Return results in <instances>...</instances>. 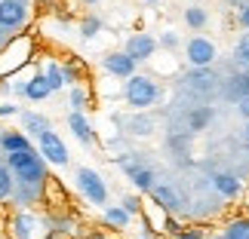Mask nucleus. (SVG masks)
Masks as SVG:
<instances>
[{
    "label": "nucleus",
    "instance_id": "nucleus-29",
    "mask_svg": "<svg viewBox=\"0 0 249 239\" xmlns=\"http://www.w3.org/2000/svg\"><path fill=\"white\" fill-rule=\"evenodd\" d=\"M0 117H22V108L16 101H3L0 104Z\"/></svg>",
    "mask_w": 249,
    "mask_h": 239
},
{
    "label": "nucleus",
    "instance_id": "nucleus-15",
    "mask_svg": "<svg viewBox=\"0 0 249 239\" xmlns=\"http://www.w3.org/2000/svg\"><path fill=\"white\" fill-rule=\"evenodd\" d=\"M213 187H215V193L225 196V199H237L243 193V181L237 175H231V172H215V175H213Z\"/></svg>",
    "mask_w": 249,
    "mask_h": 239
},
{
    "label": "nucleus",
    "instance_id": "nucleus-34",
    "mask_svg": "<svg viewBox=\"0 0 249 239\" xmlns=\"http://www.w3.org/2000/svg\"><path fill=\"white\" fill-rule=\"evenodd\" d=\"M240 83H243V89H246V95H249V68L240 74Z\"/></svg>",
    "mask_w": 249,
    "mask_h": 239
},
{
    "label": "nucleus",
    "instance_id": "nucleus-14",
    "mask_svg": "<svg viewBox=\"0 0 249 239\" xmlns=\"http://www.w3.org/2000/svg\"><path fill=\"white\" fill-rule=\"evenodd\" d=\"M0 150L3 154H22V150H34V144L22 129H3L0 132Z\"/></svg>",
    "mask_w": 249,
    "mask_h": 239
},
{
    "label": "nucleus",
    "instance_id": "nucleus-27",
    "mask_svg": "<svg viewBox=\"0 0 249 239\" xmlns=\"http://www.w3.org/2000/svg\"><path fill=\"white\" fill-rule=\"evenodd\" d=\"M160 227H163L160 233H166V236H172V239H176L181 230H185V224H178V221H176L172 215H166V218H163V224H160Z\"/></svg>",
    "mask_w": 249,
    "mask_h": 239
},
{
    "label": "nucleus",
    "instance_id": "nucleus-37",
    "mask_svg": "<svg viewBox=\"0 0 249 239\" xmlns=\"http://www.w3.org/2000/svg\"><path fill=\"white\" fill-rule=\"evenodd\" d=\"M89 239H108V236H105V233H92Z\"/></svg>",
    "mask_w": 249,
    "mask_h": 239
},
{
    "label": "nucleus",
    "instance_id": "nucleus-3",
    "mask_svg": "<svg viewBox=\"0 0 249 239\" xmlns=\"http://www.w3.org/2000/svg\"><path fill=\"white\" fill-rule=\"evenodd\" d=\"M117 166L126 172V178H129V184L136 187V190H142V193H151V190L157 187V175H154V169L151 166H145V162H139L132 154H123V157H117Z\"/></svg>",
    "mask_w": 249,
    "mask_h": 239
},
{
    "label": "nucleus",
    "instance_id": "nucleus-12",
    "mask_svg": "<svg viewBox=\"0 0 249 239\" xmlns=\"http://www.w3.org/2000/svg\"><path fill=\"white\" fill-rule=\"evenodd\" d=\"M18 92H22L28 101H43V98L53 95V86L46 80V74H31L25 83H18Z\"/></svg>",
    "mask_w": 249,
    "mask_h": 239
},
{
    "label": "nucleus",
    "instance_id": "nucleus-16",
    "mask_svg": "<svg viewBox=\"0 0 249 239\" xmlns=\"http://www.w3.org/2000/svg\"><path fill=\"white\" fill-rule=\"evenodd\" d=\"M185 83L194 92H213L215 86H218V74L213 68H191L188 77H185Z\"/></svg>",
    "mask_w": 249,
    "mask_h": 239
},
{
    "label": "nucleus",
    "instance_id": "nucleus-26",
    "mask_svg": "<svg viewBox=\"0 0 249 239\" xmlns=\"http://www.w3.org/2000/svg\"><path fill=\"white\" fill-rule=\"evenodd\" d=\"M234 59L243 64V68H249V31L237 40V49H234Z\"/></svg>",
    "mask_w": 249,
    "mask_h": 239
},
{
    "label": "nucleus",
    "instance_id": "nucleus-11",
    "mask_svg": "<svg viewBox=\"0 0 249 239\" xmlns=\"http://www.w3.org/2000/svg\"><path fill=\"white\" fill-rule=\"evenodd\" d=\"M68 129L74 132V138H77L83 147H92L95 141H99V135H95V129H92V123L86 120V113H80V111H71V113H68Z\"/></svg>",
    "mask_w": 249,
    "mask_h": 239
},
{
    "label": "nucleus",
    "instance_id": "nucleus-5",
    "mask_svg": "<svg viewBox=\"0 0 249 239\" xmlns=\"http://www.w3.org/2000/svg\"><path fill=\"white\" fill-rule=\"evenodd\" d=\"M215 43L213 40H206V37H191L188 46H185V59L191 68H213V62H215Z\"/></svg>",
    "mask_w": 249,
    "mask_h": 239
},
{
    "label": "nucleus",
    "instance_id": "nucleus-31",
    "mask_svg": "<svg viewBox=\"0 0 249 239\" xmlns=\"http://www.w3.org/2000/svg\"><path fill=\"white\" fill-rule=\"evenodd\" d=\"M206 233H203V227H185V230H181L176 239H203Z\"/></svg>",
    "mask_w": 249,
    "mask_h": 239
},
{
    "label": "nucleus",
    "instance_id": "nucleus-39",
    "mask_svg": "<svg viewBox=\"0 0 249 239\" xmlns=\"http://www.w3.org/2000/svg\"><path fill=\"white\" fill-rule=\"evenodd\" d=\"M145 3H160V0H145Z\"/></svg>",
    "mask_w": 249,
    "mask_h": 239
},
{
    "label": "nucleus",
    "instance_id": "nucleus-4",
    "mask_svg": "<svg viewBox=\"0 0 249 239\" xmlns=\"http://www.w3.org/2000/svg\"><path fill=\"white\" fill-rule=\"evenodd\" d=\"M37 150H40V157L46 162H53V166H68L71 162V154H68V144L62 141L59 132H43L40 138H37Z\"/></svg>",
    "mask_w": 249,
    "mask_h": 239
},
{
    "label": "nucleus",
    "instance_id": "nucleus-32",
    "mask_svg": "<svg viewBox=\"0 0 249 239\" xmlns=\"http://www.w3.org/2000/svg\"><path fill=\"white\" fill-rule=\"evenodd\" d=\"M237 113H240V117L249 123V95H243V98L237 101Z\"/></svg>",
    "mask_w": 249,
    "mask_h": 239
},
{
    "label": "nucleus",
    "instance_id": "nucleus-2",
    "mask_svg": "<svg viewBox=\"0 0 249 239\" xmlns=\"http://www.w3.org/2000/svg\"><path fill=\"white\" fill-rule=\"evenodd\" d=\"M74 181H77V190H80V196L86 199V206H99V208L108 206V184L102 181V175L95 169L80 166L77 175H74Z\"/></svg>",
    "mask_w": 249,
    "mask_h": 239
},
{
    "label": "nucleus",
    "instance_id": "nucleus-20",
    "mask_svg": "<svg viewBox=\"0 0 249 239\" xmlns=\"http://www.w3.org/2000/svg\"><path fill=\"white\" fill-rule=\"evenodd\" d=\"M9 196H16V175L6 162H0V203H6Z\"/></svg>",
    "mask_w": 249,
    "mask_h": 239
},
{
    "label": "nucleus",
    "instance_id": "nucleus-22",
    "mask_svg": "<svg viewBox=\"0 0 249 239\" xmlns=\"http://www.w3.org/2000/svg\"><path fill=\"white\" fill-rule=\"evenodd\" d=\"M209 120H213V111L209 108H194L188 113V129L191 132H203L209 126Z\"/></svg>",
    "mask_w": 249,
    "mask_h": 239
},
{
    "label": "nucleus",
    "instance_id": "nucleus-24",
    "mask_svg": "<svg viewBox=\"0 0 249 239\" xmlns=\"http://www.w3.org/2000/svg\"><path fill=\"white\" fill-rule=\"evenodd\" d=\"M99 31H102V18L99 16H86L80 22V37H83V40H92Z\"/></svg>",
    "mask_w": 249,
    "mask_h": 239
},
{
    "label": "nucleus",
    "instance_id": "nucleus-25",
    "mask_svg": "<svg viewBox=\"0 0 249 239\" xmlns=\"http://www.w3.org/2000/svg\"><path fill=\"white\" fill-rule=\"evenodd\" d=\"M86 101H89V92H86L83 86H71V111H80L83 113Z\"/></svg>",
    "mask_w": 249,
    "mask_h": 239
},
{
    "label": "nucleus",
    "instance_id": "nucleus-6",
    "mask_svg": "<svg viewBox=\"0 0 249 239\" xmlns=\"http://www.w3.org/2000/svg\"><path fill=\"white\" fill-rule=\"evenodd\" d=\"M28 22V3L25 0H0V28L6 34L22 31Z\"/></svg>",
    "mask_w": 249,
    "mask_h": 239
},
{
    "label": "nucleus",
    "instance_id": "nucleus-7",
    "mask_svg": "<svg viewBox=\"0 0 249 239\" xmlns=\"http://www.w3.org/2000/svg\"><path fill=\"white\" fill-rule=\"evenodd\" d=\"M151 199H154L157 208H160V212H166V215L185 212V199H181V193L172 184H157L154 190H151Z\"/></svg>",
    "mask_w": 249,
    "mask_h": 239
},
{
    "label": "nucleus",
    "instance_id": "nucleus-30",
    "mask_svg": "<svg viewBox=\"0 0 249 239\" xmlns=\"http://www.w3.org/2000/svg\"><path fill=\"white\" fill-rule=\"evenodd\" d=\"M160 46L176 49V46H178V34H176V31H163V34H160Z\"/></svg>",
    "mask_w": 249,
    "mask_h": 239
},
{
    "label": "nucleus",
    "instance_id": "nucleus-18",
    "mask_svg": "<svg viewBox=\"0 0 249 239\" xmlns=\"http://www.w3.org/2000/svg\"><path fill=\"white\" fill-rule=\"evenodd\" d=\"M102 221L108 224L111 230H129L132 215H129L123 206H105V208H102Z\"/></svg>",
    "mask_w": 249,
    "mask_h": 239
},
{
    "label": "nucleus",
    "instance_id": "nucleus-38",
    "mask_svg": "<svg viewBox=\"0 0 249 239\" xmlns=\"http://www.w3.org/2000/svg\"><path fill=\"white\" fill-rule=\"evenodd\" d=\"M246 141H249V123H246Z\"/></svg>",
    "mask_w": 249,
    "mask_h": 239
},
{
    "label": "nucleus",
    "instance_id": "nucleus-23",
    "mask_svg": "<svg viewBox=\"0 0 249 239\" xmlns=\"http://www.w3.org/2000/svg\"><path fill=\"white\" fill-rule=\"evenodd\" d=\"M206 22H209V16H206V9L203 6H188L185 9V25L188 28H194V31H200V28H206Z\"/></svg>",
    "mask_w": 249,
    "mask_h": 239
},
{
    "label": "nucleus",
    "instance_id": "nucleus-21",
    "mask_svg": "<svg viewBox=\"0 0 249 239\" xmlns=\"http://www.w3.org/2000/svg\"><path fill=\"white\" fill-rule=\"evenodd\" d=\"M222 239H249V218H234L225 224Z\"/></svg>",
    "mask_w": 249,
    "mask_h": 239
},
{
    "label": "nucleus",
    "instance_id": "nucleus-8",
    "mask_svg": "<svg viewBox=\"0 0 249 239\" xmlns=\"http://www.w3.org/2000/svg\"><path fill=\"white\" fill-rule=\"evenodd\" d=\"M123 52H126L129 59H136V62H148L151 55L157 52V40H154L151 34H145V31L129 34V37H126V46H123Z\"/></svg>",
    "mask_w": 249,
    "mask_h": 239
},
{
    "label": "nucleus",
    "instance_id": "nucleus-28",
    "mask_svg": "<svg viewBox=\"0 0 249 239\" xmlns=\"http://www.w3.org/2000/svg\"><path fill=\"white\" fill-rule=\"evenodd\" d=\"M120 206L126 208L129 215H142V199H139V196H132V193H129V196H123V199H120Z\"/></svg>",
    "mask_w": 249,
    "mask_h": 239
},
{
    "label": "nucleus",
    "instance_id": "nucleus-36",
    "mask_svg": "<svg viewBox=\"0 0 249 239\" xmlns=\"http://www.w3.org/2000/svg\"><path fill=\"white\" fill-rule=\"evenodd\" d=\"M83 3H86V6H95V3H102V0H83Z\"/></svg>",
    "mask_w": 249,
    "mask_h": 239
},
{
    "label": "nucleus",
    "instance_id": "nucleus-19",
    "mask_svg": "<svg viewBox=\"0 0 249 239\" xmlns=\"http://www.w3.org/2000/svg\"><path fill=\"white\" fill-rule=\"evenodd\" d=\"M22 132H31V135H37L40 138L43 132H50L53 126H50V120L43 117V113H34V111H22Z\"/></svg>",
    "mask_w": 249,
    "mask_h": 239
},
{
    "label": "nucleus",
    "instance_id": "nucleus-9",
    "mask_svg": "<svg viewBox=\"0 0 249 239\" xmlns=\"http://www.w3.org/2000/svg\"><path fill=\"white\" fill-rule=\"evenodd\" d=\"M46 80H50V86H53V92H59V89H65V86H77V68L74 64H68V62H50L46 64Z\"/></svg>",
    "mask_w": 249,
    "mask_h": 239
},
{
    "label": "nucleus",
    "instance_id": "nucleus-33",
    "mask_svg": "<svg viewBox=\"0 0 249 239\" xmlns=\"http://www.w3.org/2000/svg\"><path fill=\"white\" fill-rule=\"evenodd\" d=\"M240 25L249 31V3H243V6H240Z\"/></svg>",
    "mask_w": 249,
    "mask_h": 239
},
{
    "label": "nucleus",
    "instance_id": "nucleus-35",
    "mask_svg": "<svg viewBox=\"0 0 249 239\" xmlns=\"http://www.w3.org/2000/svg\"><path fill=\"white\" fill-rule=\"evenodd\" d=\"M6 40H9V34H6V31H3V28H0V46H3V43H6Z\"/></svg>",
    "mask_w": 249,
    "mask_h": 239
},
{
    "label": "nucleus",
    "instance_id": "nucleus-13",
    "mask_svg": "<svg viewBox=\"0 0 249 239\" xmlns=\"http://www.w3.org/2000/svg\"><path fill=\"white\" fill-rule=\"evenodd\" d=\"M34 230H37V218L31 212H16L6 221V233L13 239H34Z\"/></svg>",
    "mask_w": 249,
    "mask_h": 239
},
{
    "label": "nucleus",
    "instance_id": "nucleus-10",
    "mask_svg": "<svg viewBox=\"0 0 249 239\" xmlns=\"http://www.w3.org/2000/svg\"><path fill=\"white\" fill-rule=\"evenodd\" d=\"M136 64H139V62L129 59L123 49H120V52H108V55L102 59V68L108 71L111 77H123V80H129L132 74H136Z\"/></svg>",
    "mask_w": 249,
    "mask_h": 239
},
{
    "label": "nucleus",
    "instance_id": "nucleus-1",
    "mask_svg": "<svg viewBox=\"0 0 249 239\" xmlns=\"http://www.w3.org/2000/svg\"><path fill=\"white\" fill-rule=\"evenodd\" d=\"M157 98H160L157 83L151 80V77H145V74H132V77L123 83V101H126L132 111H145Z\"/></svg>",
    "mask_w": 249,
    "mask_h": 239
},
{
    "label": "nucleus",
    "instance_id": "nucleus-17",
    "mask_svg": "<svg viewBox=\"0 0 249 239\" xmlns=\"http://www.w3.org/2000/svg\"><path fill=\"white\" fill-rule=\"evenodd\" d=\"M120 123H123V129H126L129 135H142V138H145V135H151V132H154V126H157V123H154V117H148V113H142V111H136L132 117L120 120Z\"/></svg>",
    "mask_w": 249,
    "mask_h": 239
}]
</instances>
